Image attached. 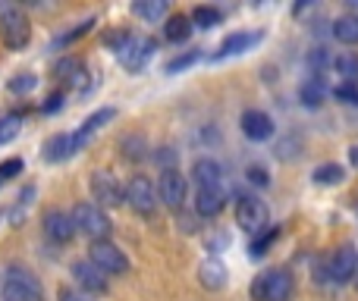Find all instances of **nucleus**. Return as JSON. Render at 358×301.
<instances>
[{"instance_id": "12", "label": "nucleus", "mask_w": 358, "mask_h": 301, "mask_svg": "<svg viewBox=\"0 0 358 301\" xmlns=\"http://www.w3.org/2000/svg\"><path fill=\"white\" fill-rule=\"evenodd\" d=\"M44 235H48L50 242H69L76 235V226H73V216L66 214V210H48L44 214Z\"/></svg>"}, {"instance_id": "10", "label": "nucleus", "mask_w": 358, "mask_h": 301, "mask_svg": "<svg viewBox=\"0 0 358 301\" xmlns=\"http://www.w3.org/2000/svg\"><path fill=\"white\" fill-rule=\"evenodd\" d=\"M155 191H157V204H164V207H170V210H179L185 201V179L179 176L176 170H164Z\"/></svg>"}, {"instance_id": "26", "label": "nucleus", "mask_w": 358, "mask_h": 301, "mask_svg": "<svg viewBox=\"0 0 358 301\" xmlns=\"http://www.w3.org/2000/svg\"><path fill=\"white\" fill-rule=\"evenodd\" d=\"M19 129H22V117H19V113H6V117H0V145L13 142V138L19 135Z\"/></svg>"}, {"instance_id": "1", "label": "nucleus", "mask_w": 358, "mask_h": 301, "mask_svg": "<svg viewBox=\"0 0 358 301\" xmlns=\"http://www.w3.org/2000/svg\"><path fill=\"white\" fill-rule=\"evenodd\" d=\"M0 38H3V44L10 50H22L31 41V25H29V16L22 13V6H13V3L0 6Z\"/></svg>"}, {"instance_id": "36", "label": "nucleus", "mask_w": 358, "mask_h": 301, "mask_svg": "<svg viewBox=\"0 0 358 301\" xmlns=\"http://www.w3.org/2000/svg\"><path fill=\"white\" fill-rule=\"evenodd\" d=\"M349 160L358 166V145H355V148H349Z\"/></svg>"}, {"instance_id": "13", "label": "nucleus", "mask_w": 358, "mask_h": 301, "mask_svg": "<svg viewBox=\"0 0 358 301\" xmlns=\"http://www.w3.org/2000/svg\"><path fill=\"white\" fill-rule=\"evenodd\" d=\"M73 277H76V283L85 289V295H92V292H107V277L92 264V260H76Z\"/></svg>"}, {"instance_id": "28", "label": "nucleus", "mask_w": 358, "mask_h": 301, "mask_svg": "<svg viewBox=\"0 0 358 301\" xmlns=\"http://www.w3.org/2000/svg\"><path fill=\"white\" fill-rule=\"evenodd\" d=\"M35 85H38V79L31 73H22V75H16V79H10V91L13 94H25V91H31Z\"/></svg>"}, {"instance_id": "33", "label": "nucleus", "mask_w": 358, "mask_h": 301, "mask_svg": "<svg viewBox=\"0 0 358 301\" xmlns=\"http://www.w3.org/2000/svg\"><path fill=\"white\" fill-rule=\"evenodd\" d=\"M57 301H92L85 292H76V289H60L57 292Z\"/></svg>"}, {"instance_id": "34", "label": "nucleus", "mask_w": 358, "mask_h": 301, "mask_svg": "<svg viewBox=\"0 0 358 301\" xmlns=\"http://www.w3.org/2000/svg\"><path fill=\"white\" fill-rule=\"evenodd\" d=\"M245 176L252 179L255 185H267V182H271V179H267V170H261V166H248Z\"/></svg>"}, {"instance_id": "30", "label": "nucleus", "mask_w": 358, "mask_h": 301, "mask_svg": "<svg viewBox=\"0 0 358 301\" xmlns=\"http://www.w3.org/2000/svg\"><path fill=\"white\" fill-rule=\"evenodd\" d=\"M336 101H343V104H358V88L355 85H346V82H340V85L334 88Z\"/></svg>"}, {"instance_id": "5", "label": "nucleus", "mask_w": 358, "mask_h": 301, "mask_svg": "<svg viewBox=\"0 0 358 301\" xmlns=\"http://www.w3.org/2000/svg\"><path fill=\"white\" fill-rule=\"evenodd\" d=\"M123 201L142 216L155 214L157 210V191H155V185H151V179L148 176H132L129 182L123 185Z\"/></svg>"}, {"instance_id": "15", "label": "nucleus", "mask_w": 358, "mask_h": 301, "mask_svg": "<svg viewBox=\"0 0 358 301\" xmlns=\"http://www.w3.org/2000/svg\"><path fill=\"white\" fill-rule=\"evenodd\" d=\"M258 41H261V31H236V35H229L227 41L220 44V50L214 54V60H227V57L245 54V50L255 47Z\"/></svg>"}, {"instance_id": "25", "label": "nucleus", "mask_w": 358, "mask_h": 301, "mask_svg": "<svg viewBox=\"0 0 358 301\" xmlns=\"http://www.w3.org/2000/svg\"><path fill=\"white\" fill-rule=\"evenodd\" d=\"M195 29H210V25L220 22V13L214 10V6H195L192 10V19H189Z\"/></svg>"}, {"instance_id": "7", "label": "nucleus", "mask_w": 358, "mask_h": 301, "mask_svg": "<svg viewBox=\"0 0 358 301\" xmlns=\"http://www.w3.org/2000/svg\"><path fill=\"white\" fill-rule=\"evenodd\" d=\"M255 298L258 301H289L292 292V277L286 270H271L267 277L255 279Z\"/></svg>"}, {"instance_id": "16", "label": "nucleus", "mask_w": 358, "mask_h": 301, "mask_svg": "<svg viewBox=\"0 0 358 301\" xmlns=\"http://www.w3.org/2000/svg\"><path fill=\"white\" fill-rule=\"evenodd\" d=\"M192 176H195L198 189H220V182H223L220 163H217V160H210V157L195 160V166H192Z\"/></svg>"}, {"instance_id": "23", "label": "nucleus", "mask_w": 358, "mask_h": 301, "mask_svg": "<svg viewBox=\"0 0 358 301\" xmlns=\"http://www.w3.org/2000/svg\"><path fill=\"white\" fill-rule=\"evenodd\" d=\"M346 179V170L340 163H324L315 170V182L317 185H340Z\"/></svg>"}, {"instance_id": "19", "label": "nucleus", "mask_w": 358, "mask_h": 301, "mask_svg": "<svg viewBox=\"0 0 358 301\" xmlns=\"http://www.w3.org/2000/svg\"><path fill=\"white\" fill-rule=\"evenodd\" d=\"M66 157H73V138L69 135H54L44 142V160L48 163H60Z\"/></svg>"}, {"instance_id": "11", "label": "nucleus", "mask_w": 358, "mask_h": 301, "mask_svg": "<svg viewBox=\"0 0 358 301\" xmlns=\"http://www.w3.org/2000/svg\"><path fill=\"white\" fill-rule=\"evenodd\" d=\"M355 270H358V251L352 245H343V248H336L334 251V258H330V264H327V277L334 279V283H349V279L355 277Z\"/></svg>"}, {"instance_id": "32", "label": "nucleus", "mask_w": 358, "mask_h": 301, "mask_svg": "<svg viewBox=\"0 0 358 301\" xmlns=\"http://www.w3.org/2000/svg\"><path fill=\"white\" fill-rule=\"evenodd\" d=\"M92 25H94V19H88V22H82L79 29H73V31H66V35H60V38H57V41H54V47H60V44H69V41H76V38H79V35H85V31L92 29Z\"/></svg>"}, {"instance_id": "8", "label": "nucleus", "mask_w": 358, "mask_h": 301, "mask_svg": "<svg viewBox=\"0 0 358 301\" xmlns=\"http://www.w3.org/2000/svg\"><path fill=\"white\" fill-rule=\"evenodd\" d=\"M92 195L98 201V207H120L123 204V185L113 172H94L92 176Z\"/></svg>"}, {"instance_id": "20", "label": "nucleus", "mask_w": 358, "mask_h": 301, "mask_svg": "<svg viewBox=\"0 0 358 301\" xmlns=\"http://www.w3.org/2000/svg\"><path fill=\"white\" fill-rule=\"evenodd\" d=\"M334 69H336V75H343L346 85H355L358 82V57L355 54H340L334 60Z\"/></svg>"}, {"instance_id": "17", "label": "nucleus", "mask_w": 358, "mask_h": 301, "mask_svg": "<svg viewBox=\"0 0 358 301\" xmlns=\"http://www.w3.org/2000/svg\"><path fill=\"white\" fill-rule=\"evenodd\" d=\"M223 189H198L195 191V210L201 216H217L223 210Z\"/></svg>"}, {"instance_id": "24", "label": "nucleus", "mask_w": 358, "mask_h": 301, "mask_svg": "<svg viewBox=\"0 0 358 301\" xmlns=\"http://www.w3.org/2000/svg\"><path fill=\"white\" fill-rule=\"evenodd\" d=\"M299 98H302L305 107H321V104H324V82H321V79L305 82L302 91H299Z\"/></svg>"}, {"instance_id": "4", "label": "nucleus", "mask_w": 358, "mask_h": 301, "mask_svg": "<svg viewBox=\"0 0 358 301\" xmlns=\"http://www.w3.org/2000/svg\"><path fill=\"white\" fill-rule=\"evenodd\" d=\"M3 301H44L41 286L25 267H10L3 277Z\"/></svg>"}, {"instance_id": "14", "label": "nucleus", "mask_w": 358, "mask_h": 301, "mask_svg": "<svg viewBox=\"0 0 358 301\" xmlns=\"http://www.w3.org/2000/svg\"><path fill=\"white\" fill-rule=\"evenodd\" d=\"M242 132L252 142H267L273 135V119L264 110H245L242 113Z\"/></svg>"}, {"instance_id": "29", "label": "nucleus", "mask_w": 358, "mask_h": 301, "mask_svg": "<svg viewBox=\"0 0 358 301\" xmlns=\"http://www.w3.org/2000/svg\"><path fill=\"white\" fill-rule=\"evenodd\" d=\"M201 57V50H189V54H182V57H176V60H170L167 63V73H179V69H189L192 63Z\"/></svg>"}, {"instance_id": "18", "label": "nucleus", "mask_w": 358, "mask_h": 301, "mask_svg": "<svg viewBox=\"0 0 358 301\" xmlns=\"http://www.w3.org/2000/svg\"><path fill=\"white\" fill-rule=\"evenodd\" d=\"M198 277H201L204 289H223V283H227V267H223L217 258H208L201 267H198Z\"/></svg>"}, {"instance_id": "2", "label": "nucleus", "mask_w": 358, "mask_h": 301, "mask_svg": "<svg viewBox=\"0 0 358 301\" xmlns=\"http://www.w3.org/2000/svg\"><path fill=\"white\" fill-rule=\"evenodd\" d=\"M110 44H113V50H117L120 63H123L129 73H138V69H145V63L155 57V41H151V38L117 35Z\"/></svg>"}, {"instance_id": "6", "label": "nucleus", "mask_w": 358, "mask_h": 301, "mask_svg": "<svg viewBox=\"0 0 358 301\" xmlns=\"http://www.w3.org/2000/svg\"><path fill=\"white\" fill-rule=\"evenodd\" d=\"M88 260H92V264L98 267L104 277H123V273L129 270V260H126V254L120 251L117 245H110V242H94Z\"/></svg>"}, {"instance_id": "21", "label": "nucleus", "mask_w": 358, "mask_h": 301, "mask_svg": "<svg viewBox=\"0 0 358 301\" xmlns=\"http://www.w3.org/2000/svg\"><path fill=\"white\" fill-rule=\"evenodd\" d=\"M334 38H340L343 44H358V19L355 16H340L334 22Z\"/></svg>"}, {"instance_id": "31", "label": "nucleus", "mask_w": 358, "mask_h": 301, "mask_svg": "<svg viewBox=\"0 0 358 301\" xmlns=\"http://www.w3.org/2000/svg\"><path fill=\"white\" fill-rule=\"evenodd\" d=\"M19 172H22V160H19V157L3 160V163H0V182H6V179L19 176Z\"/></svg>"}, {"instance_id": "22", "label": "nucleus", "mask_w": 358, "mask_h": 301, "mask_svg": "<svg viewBox=\"0 0 358 301\" xmlns=\"http://www.w3.org/2000/svg\"><path fill=\"white\" fill-rule=\"evenodd\" d=\"M189 31H192L189 16H170L167 25H164V38H167V41H185Z\"/></svg>"}, {"instance_id": "35", "label": "nucleus", "mask_w": 358, "mask_h": 301, "mask_svg": "<svg viewBox=\"0 0 358 301\" xmlns=\"http://www.w3.org/2000/svg\"><path fill=\"white\" fill-rule=\"evenodd\" d=\"M60 107H63V94H50V98H48V104H44L41 110H44V113H57V110H60Z\"/></svg>"}, {"instance_id": "9", "label": "nucleus", "mask_w": 358, "mask_h": 301, "mask_svg": "<svg viewBox=\"0 0 358 301\" xmlns=\"http://www.w3.org/2000/svg\"><path fill=\"white\" fill-rule=\"evenodd\" d=\"M271 220V210H267L264 201L258 198H242L239 201V210H236V223H239L245 233H261Z\"/></svg>"}, {"instance_id": "3", "label": "nucleus", "mask_w": 358, "mask_h": 301, "mask_svg": "<svg viewBox=\"0 0 358 301\" xmlns=\"http://www.w3.org/2000/svg\"><path fill=\"white\" fill-rule=\"evenodd\" d=\"M69 216H73L76 233L88 235V239H94V242H104L107 233H110V220H107V214L98 207V204H92V201L76 204V210Z\"/></svg>"}, {"instance_id": "27", "label": "nucleus", "mask_w": 358, "mask_h": 301, "mask_svg": "<svg viewBox=\"0 0 358 301\" xmlns=\"http://www.w3.org/2000/svg\"><path fill=\"white\" fill-rule=\"evenodd\" d=\"M132 13L142 19H164L167 3H164V0H155V3H132Z\"/></svg>"}]
</instances>
